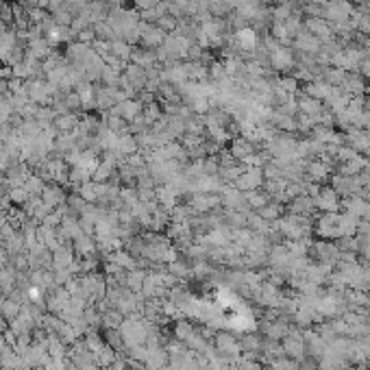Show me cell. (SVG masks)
Returning a JSON list of instances; mask_svg holds the SVG:
<instances>
[{"label":"cell","mask_w":370,"mask_h":370,"mask_svg":"<svg viewBox=\"0 0 370 370\" xmlns=\"http://www.w3.org/2000/svg\"><path fill=\"white\" fill-rule=\"evenodd\" d=\"M244 196H246V207H253L259 211L263 205H266L270 201L268 194H263L261 190H253V192H244Z\"/></svg>","instance_id":"obj_5"},{"label":"cell","mask_w":370,"mask_h":370,"mask_svg":"<svg viewBox=\"0 0 370 370\" xmlns=\"http://www.w3.org/2000/svg\"><path fill=\"white\" fill-rule=\"evenodd\" d=\"M263 183H266L263 168H244L242 174L235 179L233 188H237L240 192H253V190H259Z\"/></svg>","instance_id":"obj_1"},{"label":"cell","mask_w":370,"mask_h":370,"mask_svg":"<svg viewBox=\"0 0 370 370\" xmlns=\"http://www.w3.org/2000/svg\"><path fill=\"white\" fill-rule=\"evenodd\" d=\"M314 205L320 207L325 214H338L340 211V194L333 188H320L318 196L314 198Z\"/></svg>","instance_id":"obj_2"},{"label":"cell","mask_w":370,"mask_h":370,"mask_svg":"<svg viewBox=\"0 0 370 370\" xmlns=\"http://www.w3.org/2000/svg\"><path fill=\"white\" fill-rule=\"evenodd\" d=\"M274 61H276V65H288V63H292V55H290L288 50H276Z\"/></svg>","instance_id":"obj_9"},{"label":"cell","mask_w":370,"mask_h":370,"mask_svg":"<svg viewBox=\"0 0 370 370\" xmlns=\"http://www.w3.org/2000/svg\"><path fill=\"white\" fill-rule=\"evenodd\" d=\"M303 351H305V344L299 338H288L286 340V353L292 355V357H301Z\"/></svg>","instance_id":"obj_8"},{"label":"cell","mask_w":370,"mask_h":370,"mask_svg":"<svg viewBox=\"0 0 370 370\" xmlns=\"http://www.w3.org/2000/svg\"><path fill=\"white\" fill-rule=\"evenodd\" d=\"M329 172H331V168H327L322 161H314V163H309V168H307V176H309V181H314V183L325 181Z\"/></svg>","instance_id":"obj_3"},{"label":"cell","mask_w":370,"mask_h":370,"mask_svg":"<svg viewBox=\"0 0 370 370\" xmlns=\"http://www.w3.org/2000/svg\"><path fill=\"white\" fill-rule=\"evenodd\" d=\"M237 42H240L242 48H253V46L257 44V35L253 29H242L237 31Z\"/></svg>","instance_id":"obj_7"},{"label":"cell","mask_w":370,"mask_h":370,"mask_svg":"<svg viewBox=\"0 0 370 370\" xmlns=\"http://www.w3.org/2000/svg\"><path fill=\"white\" fill-rule=\"evenodd\" d=\"M216 344H218V348H220V353H229V355H237V351H240V344L231 338V335H227V333H222V335H218V340H216Z\"/></svg>","instance_id":"obj_6"},{"label":"cell","mask_w":370,"mask_h":370,"mask_svg":"<svg viewBox=\"0 0 370 370\" xmlns=\"http://www.w3.org/2000/svg\"><path fill=\"white\" fill-rule=\"evenodd\" d=\"M257 214H259L263 220H279L281 218V214H283V205L281 203H272V201H268L266 205H263V207L257 211Z\"/></svg>","instance_id":"obj_4"}]
</instances>
